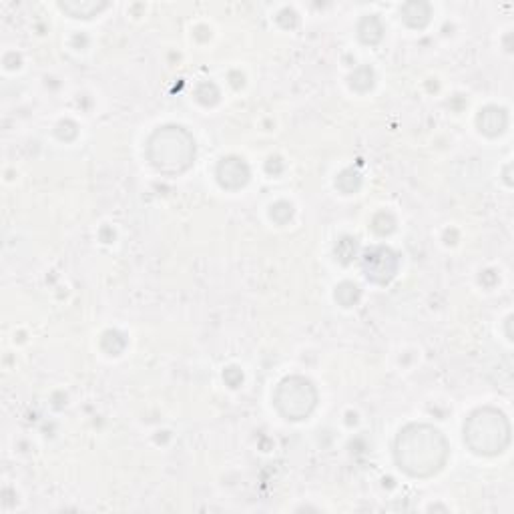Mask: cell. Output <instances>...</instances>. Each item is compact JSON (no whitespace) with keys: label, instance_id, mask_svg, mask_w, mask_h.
Instances as JSON below:
<instances>
[{"label":"cell","instance_id":"6da1fadb","mask_svg":"<svg viewBox=\"0 0 514 514\" xmlns=\"http://www.w3.org/2000/svg\"><path fill=\"white\" fill-rule=\"evenodd\" d=\"M394 458L406 474L428 478L444 468L448 442L444 434L430 424H408L394 442Z\"/></svg>","mask_w":514,"mask_h":514},{"label":"cell","instance_id":"7a4b0ae2","mask_svg":"<svg viewBox=\"0 0 514 514\" xmlns=\"http://www.w3.org/2000/svg\"><path fill=\"white\" fill-rule=\"evenodd\" d=\"M147 157L157 171L179 175L187 171L195 159V141L185 127H159L147 143Z\"/></svg>","mask_w":514,"mask_h":514},{"label":"cell","instance_id":"3957f363","mask_svg":"<svg viewBox=\"0 0 514 514\" xmlns=\"http://www.w3.org/2000/svg\"><path fill=\"white\" fill-rule=\"evenodd\" d=\"M464 442L476 454H500L510 442V424L500 410L480 408L464 424Z\"/></svg>","mask_w":514,"mask_h":514},{"label":"cell","instance_id":"277c9868","mask_svg":"<svg viewBox=\"0 0 514 514\" xmlns=\"http://www.w3.org/2000/svg\"><path fill=\"white\" fill-rule=\"evenodd\" d=\"M274 402L288 420H306L318 404V392L310 380L292 376L280 382Z\"/></svg>","mask_w":514,"mask_h":514},{"label":"cell","instance_id":"5b68a950","mask_svg":"<svg viewBox=\"0 0 514 514\" xmlns=\"http://www.w3.org/2000/svg\"><path fill=\"white\" fill-rule=\"evenodd\" d=\"M364 274L374 284H388L398 270V257L388 247H372L364 253Z\"/></svg>","mask_w":514,"mask_h":514},{"label":"cell","instance_id":"8992f818","mask_svg":"<svg viewBox=\"0 0 514 514\" xmlns=\"http://www.w3.org/2000/svg\"><path fill=\"white\" fill-rule=\"evenodd\" d=\"M217 181L225 189H239L249 181V169L241 159L227 157L217 165Z\"/></svg>","mask_w":514,"mask_h":514},{"label":"cell","instance_id":"52a82bcc","mask_svg":"<svg viewBox=\"0 0 514 514\" xmlns=\"http://www.w3.org/2000/svg\"><path fill=\"white\" fill-rule=\"evenodd\" d=\"M478 125H480V131L486 133V135H498V133H502L504 127H506V113H504V109L488 107V109L480 111Z\"/></svg>","mask_w":514,"mask_h":514},{"label":"cell","instance_id":"ba28073f","mask_svg":"<svg viewBox=\"0 0 514 514\" xmlns=\"http://www.w3.org/2000/svg\"><path fill=\"white\" fill-rule=\"evenodd\" d=\"M61 9L65 13H69L75 19H91L97 13H101L103 9H107L105 3H61Z\"/></svg>","mask_w":514,"mask_h":514}]
</instances>
